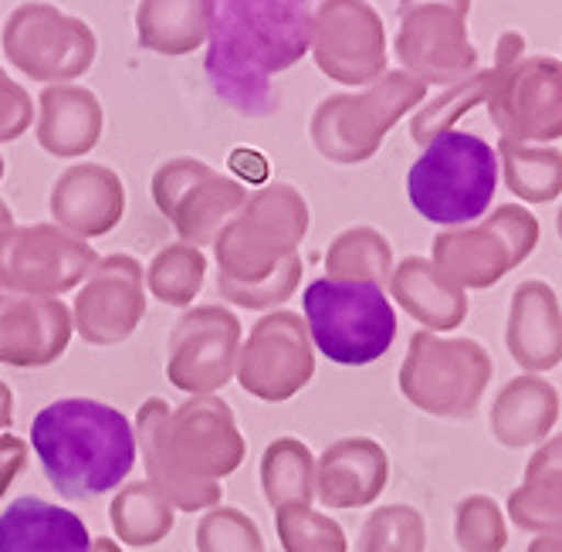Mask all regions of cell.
I'll list each match as a JSON object with an SVG mask.
<instances>
[{
	"instance_id": "20",
	"label": "cell",
	"mask_w": 562,
	"mask_h": 552,
	"mask_svg": "<svg viewBox=\"0 0 562 552\" xmlns=\"http://www.w3.org/2000/svg\"><path fill=\"white\" fill-rule=\"evenodd\" d=\"M173 511L177 508L149 482H133L112 498L109 522H112V532L126 545L149 549L173 532Z\"/></svg>"
},
{
	"instance_id": "3",
	"label": "cell",
	"mask_w": 562,
	"mask_h": 552,
	"mask_svg": "<svg viewBox=\"0 0 562 552\" xmlns=\"http://www.w3.org/2000/svg\"><path fill=\"white\" fill-rule=\"evenodd\" d=\"M31 448L58 495L89 502L126 482L136 464V430L123 410L71 397L34 417Z\"/></svg>"
},
{
	"instance_id": "2",
	"label": "cell",
	"mask_w": 562,
	"mask_h": 552,
	"mask_svg": "<svg viewBox=\"0 0 562 552\" xmlns=\"http://www.w3.org/2000/svg\"><path fill=\"white\" fill-rule=\"evenodd\" d=\"M207 78L214 92L245 115L278 105L271 75L302 61L312 42L305 0H217L211 27Z\"/></svg>"
},
{
	"instance_id": "29",
	"label": "cell",
	"mask_w": 562,
	"mask_h": 552,
	"mask_svg": "<svg viewBox=\"0 0 562 552\" xmlns=\"http://www.w3.org/2000/svg\"><path fill=\"white\" fill-rule=\"evenodd\" d=\"M11 424H14V393L4 380H0V433H4Z\"/></svg>"
},
{
	"instance_id": "18",
	"label": "cell",
	"mask_w": 562,
	"mask_h": 552,
	"mask_svg": "<svg viewBox=\"0 0 562 552\" xmlns=\"http://www.w3.org/2000/svg\"><path fill=\"white\" fill-rule=\"evenodd\" d=\"M0 552H92V536L75 511L27 495L0 516Z\"/></svg>"
},
{
	"instance_id": "16",
	"label": "cell",
	"mask_w": 562,
	"mask_h": 552,
	"mask_svg": "<svg viewBox=\"0 0 562 552\" xmlns=\"http://www.w3.org/2000/svg\"><path fill=\"white\" fill-rule=\"evenodd\" d=\"M71 329V308L61 305V298H4L0 305V363L48 367L68 349Z\"/></svg>"
},
{
	"instance_id": "7",
	"label": "cell",
	"mask_w": 562,
	"mask_h": 552,
	"mask_svg": "<svg viewBox=\"0 0 562 552\" xmlns=\"http://www.w3.org/2000/svg\"><path fill=\"white\" fill-rule=\"evenodd\" d=\"M0 48L34 82L68 86L71 78H82L95 65L99 37L82 18H71L45 0H27L0 27Z\"/></svg>"
},
{
	"instance_id": "14",
	"label": "cell",
	"mask_w": 562,
	"mask_h": 552,
	"mask_svg": "<svg viewBox=\"0 0 562 552\" xmlns=\"http://www.w3.org/2000/svg\"><path fill=\"white\" fill-rule=\"evenodd\" d=\"M146 315V271L133 255H105L89 271L71 305V323L86 342L130 339Z\"/></svg>"
},
{
	"instance_id": "30",
	"label": "cell",
	"mask_w": 562,
	"mask_h": 552,
	"mask_svg": "<svg viewBox=\"0 0 562 552\" xmlns=\"http://www.w3.org/2000/svg\"><path fill=\"white\" fill-rule=\"evenodd\" d=\"M92 552H123V549H119L109 536H99V539H92Z\"/></svg>"
},
{
	"instance_id": "5",
	"label": "cell",
	"mask_w": 562,
	"mask_h": 552,
	"mask_svg": "<svg viewBox=\"0 0 562 552\" xmlns=\"http://www.w3.org/2000/svg\"><path fill=\"white\" fill-rule=\"evenodd\" d=\"M498 187L495 149L461 129H440L407 173V196L414 211L440 227H461L492 207Z\"/></svg>"
},
{
	"instance_id": "26",
	"label": "cell",
	"mask_w": 562,
	"mask_h": 552,
	"mask_svg": "<svg viewBox=\"0 0 562 552\" xmlns=\"http://www.w3.org/2000/svg\"><path fill=\"white\" fill-rule=\"evenodd\" d=\"M302 282V258H289L281 264L274 274H268L265 282H255V285H245V289H221V295L231 302V305H240V308H274L281 302H289L295 295Z\"/></svg>"
},
{
	"instance_id": "28",
	"label": "cell",
	"mask_w": 562,
	"mask_h": 552,
	"mask_svg": "<svg viewBox=\"0 0 562 552\" xmlns=\"http://www.w3.org/2000/svg\"><path fill=\"white\" fill-rule=\"evenodd\" d=\"M27 464V444L18 438V433H0V498L14 485V478Z\"/></svg>"
},
{
	"instance_id": "1",
	"label": "cell",
	"mask_w": 562,
	"mask_h": 552,
	"mask_svg": "<svg viewBox=\"0 0 562 552\" xmlns=\"http://www.w3.org/2000/svg\"><path fill=\"white\" fill-rule=\"evenodd\" d=\"M136 448L143 451L149 485L180 511L217 508L221 482L240 467L248 444L234 410L221 397H190L180 407L146 401L136 417Z\"/></svg>"
},
{
	"instance_id": "9",
	"label": "cell",
	"mask_w": 562,
	"mask_h": 552,
	"mask_svg": "<svg viewBox=\"0 0 562 552\" xmlns=\"http://www.w3.org/2000/svg\"><path fill=\"white\" fill-rule=\"evenodd\" d=\"M153 201L183 245H214L221 227L245 207L248 190L193 156H177L153 173Z\"/></svg>"
},
{
	"instance_id": "25",
	"label": "cell",
	"mask_w": 562,
	"mask_h": 552,
	"mask_svg": "<svg viewBox=\"0 0 562 552\" xmlns=\"http://www.w3.org/2000/svg\"><path fill=\"white\" fill-rule=\"evenodd\" d=\"M278 539L285 552H342V532L333 519L305 508H281L274 511Z\"/></svg>"
},
{
	"instance_id": "17",
	"label": "cell",
	"mask_w": 562,
	"mask_h": 552,
	"mask_svg": "<svg viewBox=\"0 0 562 552\" xmlns=\"http://www.w3.org/2000/svg\"><path fill=\"white\" fill-rule=\"evenodd\" d=\"M102 136V105L92 89L45 86L37 95V143L58 160H75L95 149Z\"/></svg>"
},
{
	"instance_id": "32",
	"label": "cell",
	"mask_w": 562,
	"mask_h": 552,
	"mask_svg": "<svg viewBox=\"0 0 562 552\" xmlns=\"http://www.w3.org/2000/svg\"><path fill=\"white\" fill-rule=\"evenodd\" d=\"M4 170H8V167H4V156H0V180H4Z\"/></svg>"
},
{
	"instance_id": "10",
	"label": "cell",
	"mask_w": 562,
	"mask_h": 552,
	"mask_svg": "<svg viewBox=\"0 0 562 552\" xmlns=\"http://www.w3.org/2000/svg\"><path fill=\"white\" fill-rule=\"evenodd\" d=\"M312 373L315 346L308 339V329L302 315L285 308L268 312L265 319H258L255 329L248 333V342H240L237 349L234 376L251 397L268 404L292 401L312 380Z\"/></svg>"
},
{
	"instance_id": "4",
	"label": "cell",
	"mask_w": 562,
	"mask_h": 552,
	"mask_svg": "<svg viewBox=\"0 0 562 552\" xmlns=\"http://www.w3.org/2000/svg\"><path fill=\"white\" fill-rule=\"evenodd\" d=\"M308 230V204L292 183H271L248 193L240 207L214 238L217 289H245L265 282L289 258Z\"/></svg>"
},
{
	"instance_id": "6",
	"label": "cell",
	"mask_w": 562,
	"mask_h": 552,
	"mask_svg": "<svg viewBox=\"0 0 562 552\" xmlns=\"http://www.w3.org/2000/svg\"><path fill=\"white\" fill-rule=\"evenodd\" d=\"M312 346L339 367H367L396 339V312L376 282L318 279L302 295Z\"/></svg>"
},
{
	"instance_id": "12",
	"label": "cell",
	"mask_w": 562,
	"mask_h": 552,
	"mask_svg": "<svg viewBox=\"0 0 562 552\" xmlns=\"http://www.w3.org/2000/svg\"><path fill=\"white\" fill-rule=\"evenodd\" d=\"M237 349L240 323L231 308H187L167 342V380L190 397H211L234 376Z\"/></svg>"
},
{
	"instance_id": "22",
	"label": "cell",
	"mask_w": 562,
	"mask_h": 552,
	"mask_svg": "<svg viewBox=\"0 0 562 552\" xmlns=\"http://www.w3.org/2000/svg\"><path fill=\"white\" fill-rule=\"evenodd\" d=\"M367 444L370 441H339L323 454L315 471V485L326 505L352 508V505L370 502V492L376 488V482L367 478V467L376 461V454Z\"/></svg>"
},
{
	"instance_id": "19",
	"label": "cell",
	"mask_w": 562,
	"mask_h": 552,
	"mask_svg": "<svg viewBox=\"0 0 562 552\" xmlns=\"http://www.w3.org/2000/svg\"><path fill=\"white\" fill-rule=\"evenodd\" d=\"M217 14V0H139L136 37L146 52L164 58L193 55L207 45Z\"/></svg>"
},
{
	"instance_id": "21",
	"label": "cell",
	"mask_w": 562,
	"mask_h": 552,
	"mask_svg": "<svg viewBox=\"0 0 562 552\" xmlns=\"http://www.w3.org/2000/svg\"><path fill=\"white\" fill-rule=\"evenodd\" d=\"M261 488L274 511L305 508L315 492L312 454L295 438H278L261 454Z\"/></svg>"
},
{
	"instance_id": "15",
	"label": "cell",
	"mask_w": 562,
	"mask_h": 552,
	"mask_svg": "<svg viewBox=\"0 0 562 552\" xmlns=\"http://www.w3.org/2000/svg\"><path fill=\"white\" fill-rule=\"evenodd\" d=\"M52 214L75 238H102L126 214V187L102 164H75L52 187Z\"/></svg>"
},
{
	"instance_id": "27",
	"label": "cell",
	"mask_w": 562,
	"mask_h": 552,
	"mask_svg": "<svg viewBox=\"0 0 562 552\" xmlns=\"http://www.w3.org/2000/svg\"><path fill=\"white\" fill-rule=\"evenodd\" d=\"M34 102L21 82L0 68V143H14L31 129Z\"/></svg>"
},
{
	"instance_id": "8",
	"label": "cell",
	"mask_w": 562,
	"mask_h": 552,
	"mask_svg": "<svg viewBox=\"0 0 562 552\" xmlns=\"http://www.w3.org/2000/svg\"><path fill=\"white\" fill-rule=\"evenodd\" d=\"M89 241L58 224H31L0 230V292L27 298H58L95 268Z\"/></svg>"
},
{
	"instance_id": "24",
	"label": "cell",
	"mask_w": 562,
	"mask_h": 552,
	"mask_svg": "<svg viewBox=\"0 0 562 552\" xmlns=\"http://www.w3.org/2000/svg\"><path fill=\"white\" fill-rule=\"evenodd\" d=\"M196 552H265V539L251 516L217 505L196 526Z\"/></svg>"
},
{
	"instance_id": "13",
	"label": "cell",
	"mask_w": 562,
	"mask_h": 552,
	"mask_svg": "<svg viewBox=\"0 0 562 552\" xmlns=\"http://www.w3.org/2000/svg\"><path fill=\"white\" fill-rule=\"evenodd\" d=\"M315 65L342 86H363L386 65V37L367 0H323L312 14Z\"/></svg>"
},
{
	"instance_id": "11",
	"label": "cell",
	"mask_w": 562,
	"mask_h": 552,
	"mask_svg": "<svg viewBox=\"0 0 562 552\" xmlns=\"http://www.w3.org/2000/svg\"><path fill=\"white\" fill-rule=\"evenodd\" d=\"M420 95V86L407 75H386L363 95H329L312 112V143L336 164H356L376 149L380 133L396 112Z\"/></svg>"
},
{
	"instance_id": "31",
	"label": "cell",
	"mask_w": 562,
	"mask_h": 552,
	"mask_svg": "<svg viewBox=\"0 0 562 552\" xmlns=\"http://www.w3.org/2000/svg\"><path fill=\"white\" fill-rule=\"evenodd\" d=\"M8 227H14V214L4 201H0V230H8Z\"/></svg>"
},
{
	"instance_id": "33",
	"label": "cell",
	"mask_w": 562,
	"mask_h": 552,
	"mask_svg": "<svg viewBox=\"0 0 562 552\" xmlns=\"http://www.w3.org/2000/svg\"><path fill=\"white\" fill-rule=\"evenodd\" d=\"M0 305H4V292H0Z\"/></svg>"
},
{
	"instance_id": "23",
	"label": "cell",
	"mask_w": 562,
	"mask_h": 552,
	"mask_svg": "<svg viewBox=\"0 0 562 552\" xmlns=\"http://www.w3.org/2000/svg\"><path fill=\"white\" fill-rule=\"evenodd\" d=\"M204 274H207V258L200 255L193 245H167L159 248L156 258L149 261L146 271V289L173 308L193 305V298L204 289Z\"/></svg>"
}]
</instances>
